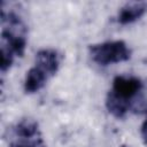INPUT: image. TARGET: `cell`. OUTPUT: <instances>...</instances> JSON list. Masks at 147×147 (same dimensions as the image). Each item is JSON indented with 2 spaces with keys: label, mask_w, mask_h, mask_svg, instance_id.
I'll list each match as a JSON object with an SVG mask.
<instances>
[{
  "label": "cell",
  "mask_w": 147,
  "mask_h": 147,
  "mask_svg": "<svg viewBox=\"0 0 147 147\" xmlns=\"http://www.w3.org/2000/svg\"><path fill=\"white\" fill-rule=\"evenodd\" d=\"M0 69L6 72L16 56H23L26 47V26L18 15L2 10L1 14Z\"/></svg>",
  "instance_id": "obj_1"
},
{
  "label": "cell",
  "mask_w": 147,
  "mask_h": 147,
  "mask_svg": "<svg viewBox=\"0 0 147 147\" xmlns=\"http://www.w3.org/2000/svg\"><path fill=\"white\" fill-rule=\"evenodd\" d=\"M142 88V82L134 76H116L106 96V108L116 118H122L133 106Z\"/></svg>",
  "instance_id": "obj_2"
},
{
  "label": "cell",
  "mask_w": 147,
  "mask_h": 147,
  "mask_svg": "<svg viewBox=\"0 0 147 147\" xmlns=\"http://www.w3.org/2000/svg\"><path fill=\"white\" fill-rule=\"evenodd\" d=\"M91 59L99 65H109L127 61L131 49L123 40H109L90 46Z\"/></svg>",
  "instance_id": "obj_3"
},
{
  "label": "cell",
  "mask_w": 147,
  "mask_h": 147,
  "mask_svg": "<svg viewBox=\"0 0 147 147\" xmlns=\"http://www.w3.org/2000/svg\"><path fill=\"white\" fill-rule=\"evenodd\" d=\"M34 65L44 71L49 78L53 77L60 67V55L55 49L42 48L36 54Z\"/></svg>",
  "instance_id": "obj_4"
},
{
  "label": "cell",
  "mask_w": 147,
  "mask_h": 147,
  "mask_svg": "<svg viewBox=\"0 0 147 147\" xmlns=\"http://www.w3.org/2000/svg\"><path fill=\"white\" fill-rule=\"evenodd\" d=\"M147 11V2L132 1L125 3L118 11L117 22L119 24H130L141 18Z\"/></svg>",
  "instance_id": "obj_5"
},
{
  "label": "cell",
  "mask_w": 147,
  "mask_h": 147,
  "mask_svg": "<svg viewBox=\"0 0 147 147\" xmlns=\"http://www.w3.org/2000/svg\"><path fill=\"white\" fill-rule=\"evenodd\" d=\"M48 79H49V77L33 64L26 71V75L24 78V84H23L24 91L29 94L36 93L45 86V84Z\"/></svg>",
  "instance_id": "obj_6"
},
{
  "label": "cell",
  "mask_w": 147,
  "mask_h": 147,
  "mask_svg": "<svg viewBox=\"0 0 147 147\" xmlns=\"http://www.w3.org/2000/svg\"><path fill=\"white\" fill-rule=\"evenodd\" d=\"M15 137H24V138H33L40 136L38 123L32 118H24L20 121L13 129Z\"/></svg>",
  "instance_id": "obj_7"
},
{
  "label": "cell",
  "mask_w": 147,
  "mask_h": 147,
  "mask_svg": "<svg viewBox=\"0 0 147 147\" xmlns=\"http://www.w3.org/2000/svg\"><path fill=\"white\" fill-rule=\"evenodd\" d=\"M9 147H44V144L40 136L33 137V138L15 137L14 141H11Z\"/></svg>",
  "instance_id": "obj_8"
},
{
  "label": "cell",
  "mask_w": 147,
  "mask_h": 147,
  "mask_svg": "<svg viewBox=\"0 0 147 147\" xmlns=\"http://www.w3.org/2000/svg\"><path fill=\"white\" fill-rule=\"evenodd\" d=\"M140 133H141V139L142 142L147 146V116L145 118V121L141 124V129H140Z\"/></svg>",
  "instance_id": "obj_9"
}]
</instances>
